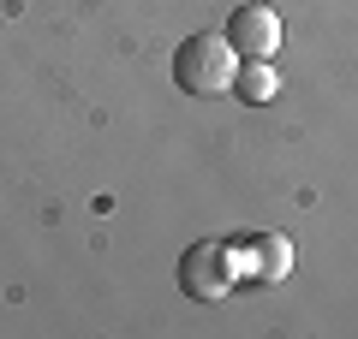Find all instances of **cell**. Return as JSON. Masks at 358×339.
Instances as JSON below:
<instances>
[{"label":"cell","mask_w":358,"mask_h":339,"mask_svg":"<svg viewBox=\"0 0 358 339\" xmlns=\"http://www.w3.org/2000/svg\"><path fill=\"white\" fill-rule=\"evenodd\" d=\"M233 72H239V54H233L227 36L215 30H197L173 48V84L185 96H227L233 89Z\"/></svg>","instance_id":"6da1fadb"},{"label":"cell","mask_w":358,"mask_h":339,"mask_svg":"<svg viewBox=\"0 0 358 339\" xmlns=\"http://www.w3.org/2000/svg\"><path fill=\"white\" fill-rule=\"evenodd\" d=\"M233 274H239V262H233V244L221 239H203L179 256V292L192 303H221L233 292Z\"/></svg>","instance_id":"7a4b0ae2"},{"label":"cell","mask_w":358,"mask_h":339,"mask_svg":"<svg viewBox=\"0 0 358 339\" xmlns=\"http://www.w3.org/2000/svg\"><path fill=\"white\" fill-rule=\"evenodd\" d=\"M227 42H233L239 60H275V48H281V13L268 0H245L239 13L227 18Z\"/></svg>","instance_id":"3957f363"},{"label":"cell","mask_w":358,"mask_h":339,"mask_svg":"<svg viewBox=\"0 0 358 339\" xmlns=\"http://www.w3.org/2000/svg\"><path fill=\"white\" fill-rule=\"evenodd\" d=\"M275 89H281V66H268V60H239V72H233V96H239V101L263 107V101H275Z\"/></svg>","instance_id":"277c9868"},{"label":"cell","mask_w":358,"mask_h":339,"mask_svg":"<svg viewBox=\"0 0 358 339\" xmlns=\"http://www.w3.org/2000/svg\"><path fill=\"white\" fill-rule=\"evenodd\" d=\"M251 250H257V280H287V268H293L287 239H251Z\"/></svg>","instance_id":"5b68a950"}]
</instances>
